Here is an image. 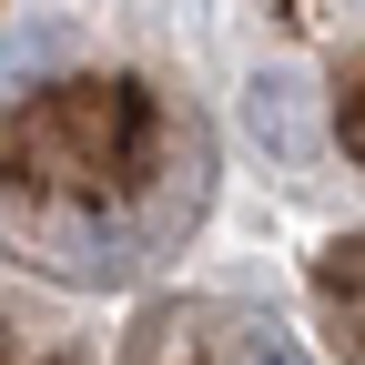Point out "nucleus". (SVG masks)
<instances>
[{
  "instance_id": "nucleus-1",
  "label": "nucleus",
  "mask_w": 365,
  "mask_h": 365,
  "mask_svg": "<svg viewBox=\"0 0 365 365\" xmlns=\"http://www.w3.org/2000/svg\"><path fill=\"white\" fill-rule=\"evenodd\" d=\"M244 122H254V143L274 153V163H314V91L294 81V71H254V91H244Z\"/></svg>"
},
{
  "instance_id": "nucleus-2",
  "label": "nucleus",
  "mask_w": 365,
  "mask_h": 365,
  "mask_svg": "<svg viewBox=\"0 0 365 365\" xmlns=\"http://www.w3.org/2000/svg\"><path fill=\"white\" fill-rule=\"evenodd\" d=\"M223 345H234V365H304V355H294L284 335H274V325H234Z\"/></svg>"
}]
</instances>
